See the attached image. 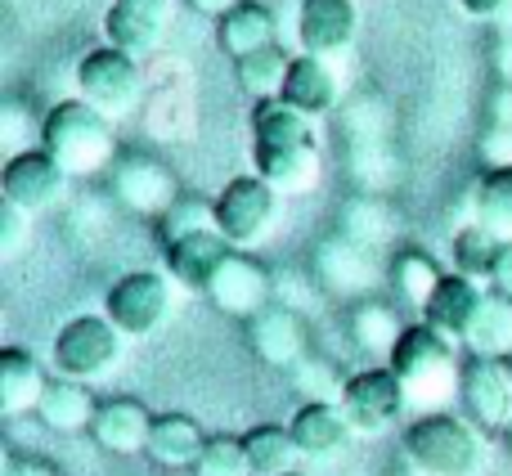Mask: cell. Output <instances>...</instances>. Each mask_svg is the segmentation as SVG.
I'll use <instances>...</instances> for the list:
<instances>
[{
  "label": "cell",
  "instance_id": "11",
  "mask_svg": "<svg viewBox=\"0 0 512 476\" xmlns=\"http://www.w3.org/2000/svg\"><path fill=\"white\" fill-rule=\"evenodd\" d=\"M459 400L481 432H512V360H468Z\"/></svg>",
  "mask_w": 512,
  "mask_h": 476
},
{
  "label": "cell",
  "instance_id": "27",
  "mask_svg": "<svg viewBox=\"0 0 512 476\" xmlns=\"http://www.w3.org/2000/svg\"><path fill=\"white\" fill-rule=\"evenodd\" d=\"M243 450H248V463H252V476H288L297 472V441H292V432L283 423H261L252 427L248 436H239Z\"/></svg>",
  "mask_w": 512,
  "mask_h": 476
},
{
  "label": "cell",
  "instance_id": "26",
  "mask_svg": "<svg viewBox=\"0 0 512 476\" xmlns=\"http://www.w3.org/2000/svg\"><path fill=\"white\" fill-rule=\"evenodd\" d=\"M463 351L468 360H508L512 355V301L499 292H486V306H481L477 324L463 337Z\"/></svg>",
  "mask_w": 512,
  "mask_h": 476
},
{
  "label": "cell",
  "instance_id": "7",
  "mask_svg": "<svg viewBox=\"0 0 512 476\" xmlns=\"http://www.w3.org/2000/svg\"><path fill=\"white\" fill-rule=\"evenodd\" d=\"M176 306V283L162 270H131L108 288L104 315L122 337H153L171 319Z\"/></svg>",
  "mask_w": 512,
  "mask_h": 476
},
{
  "label": "cell",
  "instance_id": "14",
  "mask_svg": "<svg viewBox=\"0 0 512 476\" xmlns=\"http://www.w3.org/2000/svg\"><path fill=\"white\" fill-rule=\"evenodd\" d=\"M355 27H360L355 0H301L297 41L301 54H310V59L328 63L333 54H346L355 45Z\"/></svg>",
  "mask_w": 512,
  "mask_h": 476
},
{
  "label": "cell",
  "instance_id": "20",
  "mask_svg": "<svg viewBox=\"0 0 512 476\" xmlns=\"http://www.w3.org/2000/svg\"><path fill=\"white\" fill-rule=\"evenodd\" d=\"M481 306H486V288H481V283L463 279V274H445L436 297H432V306L423 310V324H432L436 333H445L450 342L463 346L468 328L477 324Z\"/></svg>",
  "mask_w": 512,
  "mask_h": 476
},
{
  "label": "cell",
  "instance_id": "32",
  "mask_svg": "<svg viewBox=\"0 0 512 476\" xmlns=\"http://www.w3.org/2000/svg\"><path fill=\"white\" fill-rule=\"evenodd\" d=\"M499 252H504V243L490 230L463 225V230L454 234V274H463V279H472V283H490V274H495V265H499Z\"/></svg>",
  "mask_w": 512,
  "mask_h": 476
},
{
  "label": "cell",
  "instance_id": "5",
  "mask_svg": "<svg viewBox=\"0 0 512 476\" xmlns=\"http://www.w3.org/2000/svg\"><path fill=\"white\" fill-rule=\"evenodd\" d=\"M122 342L126 337L113 328L108 315H77L54 333V369L63 373L68 382H99L122 364Z\"/></svg>",
  "mask_w": 512,
  "mask_h": 476
},
{
  "label": "cell",
  "instance_id": "36",
  "mask_svg": "<svg viewBox=\"0 0 512 476\" xmlns=\"http://www.w3.org/2000/svg\"><path fill=\"white\" fill-rule=\"evenodd\" d=\"M27 238H32V216L0 203V261H18L27 252Z\"/></svg>",
  "mask_w": 512,
  "mask_h": 476
},
{
  "label": "cell",
  "instance_id": "12",
  "mask_svg": "<svg viewBox=\"0 0 512 476\" xmlns=\"http://www.w3.org/2000/svg\"><path fill=\"white\" fill-rule=\"evenodd\" d=\"M176 14V0H113L104 14V36L113 50H126L131 59H144L162 45Z\"/></svg>",
  "mask_w": 512,
  "mask_h": 476
},
{
  "label": "cell",
  "instance_id": "4",
  "mask_svg": "<svg viewBox=\"0 0 512 476\" xmlns=\"http://www.w3.org/2000/svg\"><path fill=\"white\" fill-rule=\"evenodd\" d=\"M405 459L423 476H481L490 463V445L472 418L423 414L405 432Z\"/></svg>",
  "mask_w": 512,
  "mask_h": 476
},
{
  "label": "cell",
  "instance_id": "2",
  "mask_svg": "<svg viewBox=\"0 0 512 476\" xmlns=\"http://www.w3.org/2000/svg\"><path fill=\"white\" fill-rule=\"evenodd\" d=\"M41 149L68 176L86 180L108 171V162L117 158V135H113V122L99 108H90L86 99H63L41 122Z\"/></svg>",
  "mask_w": 512,
  "mask_h": 476
},
{
  "label": "cell",
  "instance_id": "8",
  "mask_svg": "<svg viewBox=\"0 0 512 476\" xmlns=\"http://www.w3.org/2000/svg\"><path fill=\"white\" fill-rule=\"evenodd\" d=\"M337 405H342V414H346V423H351L355 436H382L396 427L400 414H405L409 396L391 369H360V373H351V378H342Z\"/></svg>",
  "mask_w": 512,
  "mask_h": 476
},
{
  "label": "cell",
  "instance_id": "21",
  "mask_svg": "<svg viewBox=\"0 0 512 476\" xmlns=\"http://www.w3.org/2000/svg\"><path fill=\"white\" fill-rule=\"evenodd\" d=\"M288 432L306 459H328V454H337L355 436L342 405H333V400H306V405L292 414Z\"/></svg>",
  "mask_w": 512,
  "mask_h": 476
},
{
  "label": "cell",
  "instance_id": "33",
  "mask_svg": "<svg viewBox=\"0 0 512 476\" xmlns=\"http://www.w3.org/2000/svg\"><path fill=\"white\" fill-rule=\"evenodd\" d=\"M441 279H445V274L436 270L432 256H423V252H400L396 256V288H400V297H405L414 310L432 306Z\"/></svg>",
  "mask_w": 512,
  "mask_h": 476
},
{
  "label": "cell",
  "instance_id": "1",
  "mask_svg": "<svg viewBox=\"0 0 512 476\" xmlns=\"http://www.w3.org/2000/svg\"><path fill=\"white\" fill-rule=\"evenodd\" d=\"M252 162L256 176L274 189V194H310L319 185V158L315 131H310V117L292 113L283 99L274 104H256L252 113Z\"/></svg>",
  "mask_w": 512,
  "mask_h": 476
},
{
  "label": "cell",
  "instance_id": "13",
  "mask_svg": "<svg viewBox=\"0 0 512 476\" xmlns=\"http://www.w3.org/2000/svg\"><path fill=\"white\" fill-rule=\"evenodd\" d=\"M113 194H117V203H122L126 212L158 216V221L180 203V198H185L180 194V185H176V176H171L162 162H153V158H122L117 162Z\"/></svg>",
  "mask_w": 512,
  "mask_h": 476
},
{
  "label": "cell",
  "instance_id": "38",
  "mask_svg": "<svg viewBox=\"0 0 512 476\" xmlns=\"http://www.w3.org/2000/svg\"><path fill=\"white\" fill-rule=\"evenodd\" d=\"M32 117H27L23 104H5L0 108V144L9 149V158H18V153H27V144H32Z\"/></svg>",
  "mask_w": 512,
  "mask_h": 476
},
{
  "label": "cell",
  "instance_id": "47",
  "mask_svg": "<svg viewBox=\"0 0 512 476\" xmlns=\"http://www.w3.org/2000/svg\"><path fill=\"white\" fill-rule=\"evenodd\" d=\"M176 476H185V472H176Z\"/></svg>",
  "mask_w": 512,
  "mask_h": 476
},
{
  "label": "cell",
  "instance_id": "37",
  "mask_svg": "<svg viewBox=\"0 0 512 476\" xmlns=\"http://www.w3.org/2000/svg\"><path fill=\"white\" fill-rule=\"evenodd\" d=\"M292 378H297V387L306 391L310 400H333V405H337V396H342V382L333 378V369H328V364L301 360L297 369H292Z\"/></svg>",
  "mask_w": 512,
  "mask_h": 476
},
{
  "label": "cell",
  "instance_id": "45",
  "mask_svg": "<svg viewBox=\"0 0 512 476\" xmlns=\"http://www.w3.org/2000/svg\"><path fill=\"white\" fill-rule=\"evenodd\" d=\"M495 68L504 77V86H512V36H504V45L495 50Z\"/></svg>",
  "mask_w": 512,
  "mask_h": 476
},
{
  "label": "cell",
  "instance_id": "18",
  "mask_svg": "<svg viewBox=\"0 0 512 476\" xmlns=\"http://www.w3.org/2000/svg\"><path fill=\"white\" fill-rule=\"evenodd\" d=\"M234 247L225 243L216 230H203V234H189V238H176V243H167V252H162V261H167V274L171 283H180L185 292H203L212 288L216 270L225 265V256H230Z\"/></svg>",
  "mask_w": 512,
  "mask_h": 476
},
{
  "label": "cell",
  "instance_id": "39",
  "mask_svg": "<svg viewBox=\"0 0 512 476\" xmlns=\"http://www.w3.org/2000/svg\"><path fill=\"white\" fill-rule=\"evenodd\" d=\"M481 162H486L490 171H508L512 167V131L490 126V131L481 135Z\"/></svg>",
  "mask_w": 512,
  "mask_h": 476
},
{
  "label": "cell",
  "instance_id": "43",
  "mask_svg": "<svg viewBox=\"0 0 512 476\" xmlns=\"http://www.w3.org/2000/svg\"><path fill=\"white\" fill-rule=\"evenodd\" d=\"M189 9H194V14H203V18H216V23H221V18H230L234 9L243 5V0H185Z\"/></svg>",
  "mask_w": 512,
  "mask_h": 476
},
{
  "label": "cell",
  "instance_id": "42",
  "mask_svg": "<svg viewBox=\"0 0 512 476\" xmlns=\"http://www.w3.org/2000/svg\"><path fill=\"white\" fill-rule=\"evenodd\" d=\"M490 288L512 301V243H504V252H499V265H495V274H490Z\"/></svg>",
  "mask_w": 512,
  "mask_h": 476
},
{
  "label": "cell",
  "instance_id": "40",
  "mask_svg": "<svg viewBox=\"0 0 512 476\" xmlns=\"http://www.w3.org/2000/svg\"><path fill=\"white\" fill-rule=\"evenodd\" d=\"M0 476H63L50 459H5V472Z\"/></svg>",
  "mask_w": 512,
  "mask_h": 476
},
{
  "label": "cell",
  "instance_id": "34",
  "mask_svg": "<svg viewBox=\"0 0 512 476\" xmlns=\"http://www.w3.org/2000/svg\"><path fill=\"white\" fill-rule=\"evenodd\" d=\"M203 230H216V203H207V198L185 194L167 216H162V243H176V238L203 234Z\"/></svg>",
  "mask_w": 512,
  "mask_h": 476
},
{
  "label": "cell",
  "instance_id": "10",
  "mask_svg": "<svg viewBox=\"0 0 512 476\" xmlns=\"http://www.w3.org/2000/svg\"><path fill=\"white\" fill-rule=\"evenodd\" d=\"M68 180L72 176L45 149H27L5 162V171H0V194H5V203L18 207V212L41 216L68 198Z\"/></svg>",
  "mask_w": 512,
  "mask_h": 476
},
{
  "label": "cell",
  "instance_id": "46",
  "mask_svg": "<svg viewBox=\"0 0 512 476\" xmlns=\"http://www.w3.org/2000/svg\"><path fill=\"white\" fill-rule=\"evenodd\" d=\"M288 476H306V472H288Z\"/></svg>",
  "mask_w": 512,
  "mask_h": 476
},
{
  "label": "cell",
  "instance_id": "22",
  "mask_svg": "<svg viewBox=\"0 0 512 476\" xmlns=\"http://www.w3.org/2000/svg\"><path fill=\"white\" fill-rule=\"evenodd\" d=\"M283 104L301 117H324L328 108L337 104V77L324 59H310V54H297L288 68V81H283Z\"/></svg>",
  "mask_w": 512,
  "mask_h": 476
},
{
  "label": "cell",
  "instance_id": "35",
  "mask_svg": "<svg viewBox=\"0 0 512 476\" xmlns=\"http://www.w3.org/2000/svg\"><path fill=\"white\" fill-rule=\"evenodd\" d=\"M194 476H252L243 441H234V436H207V450L198 454Z\"/></svg>",
  "mask_w": 512,
  "mask_h": 476
},
{
  "label": "cell",
  "instance_id": "19",
  "mask_svg": "<svg viewBox=\"0 0 512 476\" xmlns=\"http://www.w3.org/2000/svg\"><path fill=\"white\" fill-rule=\"evenodd\" d=\"M45 391H50L45 364L32 351H23V346H5L0 351V414L5 418L36 414Z\"/></svg>",
  "mask_w": 512,
  "mask_h": 476
},
{
  "label": "cell",
  "instance_id": "41",
  "mask_svg": "<svg viewBox=\"0 0 512 476\" xmlns=\"http://www.w3.org/2000/svg\"><path fill=\"white\" fill-rule=\"evenodd\" d=\"M512 0H459V9L468 18H481V23H490V18H504Z\"/></svg>",
  "mask_w": 512,
  "mask_h": 476
},
{
  "label": "cell",
  "instance_id": "9",
  "mask_svg": "<svg viewBox=\"0 0 512 476\" xmlns=\"http://www.w3.org/2000/svg\"><path fill=\"white\" fill-rule=\"evenodd\" d=\"M279 194L261 176H234L216 198V234L230 247H256L274 230Z\"/></svg>",
  "mask_w": 512,
  "mask_h": 476
},
{
  "label": "cell",
  "instance_id": "25",
  "mask_svg": "<svg viewBox=\"0 0 512 476\" xmlns=\"http://www.w3.org/2000/svg\"><path fill=\"white\" fill-rule=\"evenodd\" d=\"M221 45L225 54H230L234 63L248 59L256 50H270V45H279L274 36H279V27H274V14L265 5H256V0H243L239 9H234L230 18H221Z\"/></svg>",
  "mask_w": 512,
  "mask_h": 476
},
{
  "label": "cell",
  "instance_id": "24",
  "mask_svg": "<svg viewBox=\"0 0 512 476\" xmlns=\"http://www.w3.org/2000/svg\"><path fill=\"white\" fill-rule=\"evenodd\" d=\"M95 414H99V400L90 396L81 382H68V378L50 382L41 409H36V418H41L50 432H63V436L90 432V427H95Z\"/></svg>",
  "mask_w": 512,
  "mask_h": 476
},
{
  "label": "cell",
  "instance_id": "31",
  "mask_svg": "<svg viewBox=\"0 0 512 476\" xmlns=\"http://www.w3.org/2000/svg\"><path fill=\"white\" fill-rule=\"evenodd\" d=\"M400 337H405V328H400L396 310L382 306V301H360V306L351 310V342L360 346V351L391 360V351L400 346Z\"/></svg>",
  "mask_w": 512,
  "mask_h": 476
},
{
  "label": "cell",
  "instance_id": "17",
  "mask_svg": "<svg viewBox=\"0 0 512 476\" xmlns=\"http://www.w3.org/2000/svg\"><path fill=\"white\" fill-rule=\"evenodd\" d=\"M95 445L104 454H117V459H131V454H149V436H153V414L140 405V400H99L95 427H90Z\"/></svg>",
  "mask_w": 512,
  "mask_h": 476
},
{
  "label": "cell",
  "instance_id": "3",
  "mask_svg": "<svg viewBox=\"0 0 512 476\" xmlns=\"http://www.w3.org/2000/svg\"><path fill=\"white\" fill-rule=\"evenodd\" d=\"M387 369L400 378L409 405H441L463 387L459 342L436 333L432 324H409L400 346L391 351Z\"/></svg>",
  "mask_w": 512,
  "mask_h": 476
},
{
  "label": "cell",
  "instance_id": "44",
  "mask_svg": "<svg viewBox=\"0 0 512 476\" xmlns=\"http://www.w3.org/2000/svg\"><path fill=\"white\" fill-rule=\"evenodd\" d=\"M490 117H495L490 126H504V131H512V86H504L495 99H490Z\"/></svg>",
  "mask_w": 512,
  "mask_h": 476
},
{
  "label": "cell",
  "instance_id": "6",
  "mask_svg": "<svg viewBox=\"0 0 512 476\" xmlns=\"http://www.w3.org/2000/svg\"><path fill=\"white\" fill-rule=\"evenodd\" d=\"M77 99H86L90 108H99L108 122L135 113L140 99H144L140 59H131L126 50H113V45H99V50L81 54V63H77Z\"/></svg>",
  "mask_w": 512,
  "mask_h": 476
},
{
  "label": "cell",
  "instance_id": "16",
  "mask_svg": "<svg viewBox=\"0 0 512 476\" xmlns=\"http://www.w3.org/2000/svg\"><path fill=\"white\" fill-rule=\"evenodd\" d=\"M248 351L265 369H297L306 360V324L288 306H265L256 319H248Z\"/></svg>",
  "mask_w": 512,
  "mask_h": 476
},
{
  "label": "cell",
  "instance_id": "30",
  "mask_svg": "<svg viewBox=\"0 0 512 476\" xmlns=\"http://www.w3.org/2000/svg\"><path fill=\"white\" fill-rule=\"evenodd\" d=\"M472 225L490 230L499 243H512V167L486 171V180L472 194Z\"/></svg>",
  "mask_w": 512,
  "mask_h": 476
},
{
  "label": "cell",
  "instance_id": "28",
  "mask_svg": "<svg viewBox=\"0 0 512 476\" xmlns=\"http://www.w3.org/2000/svg\"><path fill=\"white\" fill-rule=\"evenodd\" d=\"M319 274H324V283L337 292H364L378 279V270H373V261H369V247L351 243V238L319 247Z\"/></svg>",
  "mask_w": 512,
  "mask_h": 476
},
{
  "label": "cell",
  "instance_id": "15",
  "mask_svg": "<svg viewBox=\"0 0 512 476\" xmlns=\"http://www.w3.org/2000/svg\"><path fill=\"white\" fill-rule=\"evenodd\" d=\"M207 301L230 319H256L270 306V274H265L252 256L230 252L225 265L216 270L212 288H207Z\"/></svg>",
  "mask_w": 512,
  "mask_h": 476
},
{
  "label": "cell",
  "instance_id": "23",
  "mask_svg": "<svg viewBox=\"0 0 512 476\" xmlns=\"http://www.w3.org/2000/svg\"><path fill=\"white\" fill-rule=\"evenodd\" d=\"M207 450V432L189 414H158L149 436V459L171 472H194L198 454Z\"/></svg>",
  "mask_w": 512,
  "mask_h": 476
},
{
  "label": "cell",
  "instance_id": "29",
  "mask_svg": "<svg viewBox=\"0 0 512 476\" xmlns=\"http://www.w3.org/2000/svg\"><path fill=\"white\" fill-rule=\"evenodd\" d=\"M292 59L283 54V45H270V50H256L248 59L234 63V77H239V90L256 104H274L283 95V81H288Z\"/></svg>",
  "mask_w": 512,
  "mask_h": 476
}]
</instances>
